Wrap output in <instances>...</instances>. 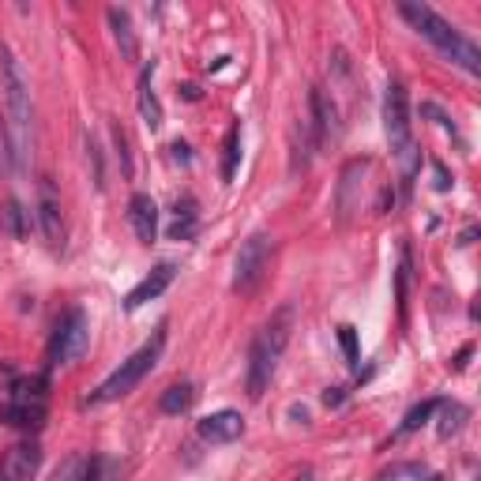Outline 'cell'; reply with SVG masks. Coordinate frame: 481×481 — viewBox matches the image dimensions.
Listing matches in <instances>:
<instances>
[{"label":"cell","mask_w":481,"mask_h":481,"mask_svg":"<svg viewBox=\"0 0 481 481\" xmlns=\"http://www.w3.org/2000/svg\"><path fill=\"white\" fill-rule=\"evenodd\" d=\"M15 169L12 162V143H8V128H4V120H0V177H8Z\"/></svg>","instance_id":"27"},{"label":"cell","mask_w":481,"mask_h":481,"mask_svg":"<svg viewBox=\"0 0 481 481\" xmlns=\"http://www.w3.org/2000/svg\"><path fill=\"white\" fill-rule=\"evenodd\" d=\"M87 159H91V169H94V188H106V181H102V151L91 135H87Z\"/></svg>","instance_id":"28"},{"label":"cell","mask_w":481,"mask_h":481,"mask_svg":"<svg viewBox=\"0 0 481 481\" xmlns=\"http://www.w3.org/2000/svg\"><path fill=\"white\" fill-rule=\"evenodd\" d=\"M169 151H174V162H184V166H188V147H184V143H174Z\"/></svg>","instance_id":"29"},{"label":"cell","mask_w":481,"mask_h":481,"mask_svg":"<svg viewBox=\"0 0 481 481\" xmlns=\"http://www.w3.org/2000/svg\"><path fill=\"white\" fill-rule=\"evenodd\" d=\"M151 76H154V61L143 68V76H140V113L147 120V128L159 132L162 128V102L154 98V91H151Z\"/></svg>","instance_id":"16"},{"label":"cell","mask_w":481,"mask_h":481,"mask_svg":"<svg viewBox=\"0 0 481 481\" xmlns=\"http://www.w3.org/2000/svg\"><path fill=\"white\" fill-rule=\"evenodd\" d=\"M196 230H200L196 203H192V196H184V200H177V218H174V226H169V240H192Z\"/></svg>","instance_id":"18"},{"label":"cell","mask_w":481,"mask_h":481,"mask_svg":"<svg viewBox=\"0 0 481 481\" xmlns=\"http://www.w3.org/2000/svg\"><path fill=\"white\" fill-rule=\"evenodd\" d=\"M384 132L387 143L395 151V159L403 166V181H410L418 174V151H414V132H410V98L403 83H387L384 94Z\"/></svg>","instance_id":"5"},{"label":"cell","mask_w":481,"mask_h":481,"mask_svg":"<svg viewBox=\"0 0 481 481\" xmlns=\"http://www.w3.org/2000/svg\"><path fill=\"white\" fill-rule=\"evenodd\" d=\"M196 433L208 444H233V440H240V433H245V418H240L237 410H218V414L200 418Z\"/></svg>","instance_id":"10"},{"label":"cell","mask_w":481,"mask_h":481,"mask_svg":"<svg viewBox=\"0 0 481 481\" xmlns=\"http://www.w3.org/2000/svg\"><path fill=\"white\" fill-rule=\"evenodd\" d=\"M128 222H132V233L140 237V245H154V237H159V203L147 192H135L128 200Z\"/></svg>","instance_id":"12"},{"label":"cell","mask_w":481,"mask_h":481,"mask_svg":"<svg viewBox=\"0 0 481 481\" xmlns=\"http://www.w3.org/2000/svg\"><path fill=\"white\" fill-rule=\"evenodd\" d=\"M369 159H350L346 166H342V181H338V196H335V208H338V218L350 222V215L361 211V203L354 200V188L361 184V177L369 174Z\"/></svg>","instance_id":"13"},{"label":"cell","mask_w":481,"mask_h":481,"mask_svg":"<svg viewBox=\"0 0 481 481\" xmlns=\"http://www.w3.org/2000/svg\"><path fill=\"white\" fill-rule=\"evenodd\" d=\"M38 222H42L45 245L53 252H61L64 249V215H61V196H57L53 177L38 181Z\"/></svg>","instance_id":"8"},{"label":"cell","mask_w":481,"mask_h":481,"mask_svg":"<svg viewBox=\"0 0 481 481\" xmlns=\"http://www.w3.org/2000/svg\"><path fill=\"white\" fill-rule=\"evenodd\" d=\"M338 342H342V354H346L350 365H357V331L350 328V323H342L338 328Z\"/></svg>","instance_id":"26"},{"label":"cell","mask_w":481,"mask_h":481,"mask_svg":"<svg viewBox=\"0 0 481 481\" xmlns=\"http://www.w3.org/2000/svg\"><path fill=\"white\" fill-rule=\"evenodd\" d=\"M271 252H274V240L267 233H252L240 245L237 264H233V294H256L260 289L271 267Z\"/></svg>","instance_id":"6"},{"label":"cell","mask_w":481,"mask_h":481,"mask_svg":"<svg viewBox=\"0 0 481 481\" xmlns=\"http://www.w3.org/2000/svg\"><path fill=\"white\" fill-rule=\"evenodd\" d=\"M289 328H294V308H279L260 335L252 338V350H249V372H245V387H249V399H264V391L274 380V369H279V357L289 342Z\"/></svg>","instance_id":"3"},{"label":"cell","mask_w":481,"mask_h":481,"mask_svg":"<svg viewBox=\"0 0 481 481\" xmlns=\"http://www.w3.org/2000/svg\"><path fill=\"white\" fill-rule=\"evenodd\" d=\"M162 346H166V335L159 331L147 346H140L128 361H120V369L110 376L102 387H94V395H87L83 399V406H98V403H113V399H125V395H132L135 387H140L147 380V372L159 365V357H162Z\"/></svg>","instance_id":"4"},{"label":"cell","mask_w":481,"mask_h":481,"mask_svg":"<svg viewBox=\"0 0 481 481\" xmlns=\"http://www.w3.org/2000/svg\"><path fill=\"white\" fill-rule=\"evenodd\" d=\"M226 154H222V181H233L237 177V162H240V125H233L226 132V147H222Z\"/></svg>","instance_id":"21"},{"label":"cell","mask_w":481,"mask_h":481,"mask_svg":"<svg viewBox=\"0 0 481 481\" xmlns=\"http://www.w3.org/2000/svg\"><path fill=\"white\" fill-rule=\"evenodd\" d=\"M323 403H328V406H338V403H342V395H338V387H331L328 395H323Z\"/></svg>","instance_id":"30"},{"label":"cell","mask_w":481,"mask_h":481,"mask_svg":"<svg viewBox=\"0 0 481 481\" xmlns=\"http://www.w3.org/2000/svg\"><path fill=\"white\" fill-rule=\"evenodd\" d=\"M174 274H177V267H174V264H159V267H151L147 279H143V282L135 286L132 294L125 298V308H128V313H135L140 305H147V301H154L159 294H166L169 282H174Z\"/></svg>","instance_id":"14"},{"label":"cell","mask_w":481,"mask_h":481,"mask_svg":"<svg viewBox=\"0 0 481 481\" xmlns=\"http://www.w3.org/2000/svg\"><path fill=\"white\" fill-rule=\"evenodd\" d=\"M0 226H4L8 237L23 240L27 237V211L20 200H4V211H0Z\"/></svg>","instance_id":"20"},{"label":"cell","mask_w":481,"mask_h":481,"mask_svg":"<svg viewBox=\"0 0 481 481\" xmlns=\"http://www.w3.org/2000/svg\"><path fill=\"white\" fill-rule=\"evenodd\" d=\"M0 83H4V106H8V143H12V162L15 169L30 166V132H34V106H30V87L20 61L8 45H0Z\"/></svg>","instance_id":"1"},{"label":"cell","mask_w":481,"mask_h":481,"mask_svg":"<svg viewBox=\"0 0 481 481\" xmlns=\"http://www.w3.org/2000/svg\"><path fill=\"white\" fill-rule=\"evenodd\" d=\"M113 143H117V154H120V169H125V177H132V154H128V135L120 125H113Z\"/></svg>","instance_id":"25"},{"label":"cell","mask_w":481,"mask_h":481,"mask_svg":"<svg viewBox=\"0 0 481 481\" xmlns=\"http://www.w3.org/2000/svg\"><path fill=\"white\" fill-rule=\"evenodd\" d=\"M308 110H313V140H316V147H328L335 135H338L335 102L323 94L320 87H313V94H308Z\"/></svg>","instance_id":"11"},{"label":"cell","mask_w":481,"mask_h":481,"mask_svg":"<svg viewBox=\"0 0 481 481\" xmlns=\"http://www.w3.org/2000/svg\"><path fill=\"white\" fill-rule=\"evenodd\" d=\"M399 15L421 34V38L433 42L452 64H459L462 72L481 76V49L470 38H462L459 27H452L444 15H436L428 4H399Z\"/></svg>","instance_id":"2"},{"label":"cell","mask_w":481,"mask_h":481,"mask_svg":"<svg viewBox=\"0 0 481 481\" xmlns=\"http://www.w3.org/2000/svg\"><path fill=\"white\" fill-rule=\"evenodd\" d=\"M436 410H440V403H436V399H428V403L414 406V410H410V414H406V421L399 425V436H403V433H414V428H421L428 418L436 414Z\"/></svg>","instance_id":"22"},{"label":"cell","mask_w":481,"mask_h":481,"mask_svg":"<svg viewBox=\"0 0 481 481\" xmlns=\"http://www.w3.org/2000/svg\"><path fill=\"white\" fill-rule=\"evenodd\" d=\"M192 399H196L192 384H174V387H166V391H162L159 410H162V414H169V418H177V414H184V410L192 406Z\"/></svg>","instance_id":"19"},{"label":"cell","mask_w":481,"mask_h":481,"mask_svg":"<svg viewBox=\"0 0 481 481\" xmlns=\"http://www.w3.org/2000/svg\"><path fill=\"white\" fill-rule=\"evenodd\" d=\"M440 406H444V403H440ZM462 418H467V410H462V406H452V403H448V406H444V421H440V436H444V440H448V436L455 433V428H459V421H462Z\"/></svg>","instance_id":"24"},{"label":"cell","mask_w":481,"mask_h":481,"mask_svg":"<svg viewBox=\"0 0 481 481\" xmlns=\"http://www.w3.org/2000/svg\"><path fill=\"white\" fill-rule=\"evenodd\" d=\"M83 462H87V459L68 455V459L61 462V470L53 474V481H83Z\"/></svg>","instance_id":"23"},{"label":"cell","mask_w":481,"mask_h":481,"mask_svg":"<svg viewBox=\"0 0 481 481\" xmlns=\"http://www.w3.org/2000/svg\"><path fill=\"white\" fill-rule=\"evenodd\" d=\"M0 418H4L8 425H15V428H42L45 406L42 403H8L4 410H0Z\"/></svg>","instance_id":"17"},{"label":"cell","mask_w":481,"mask_h":481,"mask_svg":"<svg viewBox=\"0 0 481 481\" xmlns=\"http://www.w3.org/2000/svg\"><path fill=\"white\" fill-rule=\"evenodd\" d=\"M42 467V448L34 440H20L0 455V481H34Z\"/></svg>","instance_id":"9"},{"label":"cell","mask_w":481,"mask_h":481,"mask_svg":"<svg viewBox=\"0 0 481 481\" xmlns=\"http://www.w3.org/2000/svg\"><path fill=\"white\" fill-rule=\"evenodd\" d=\"M91 342V328H87V316H83V308H68V313L57 320L53 328V338H49V365H68V361L83 357Z\"/></svg>","instance_id":"7"},{"label":"cell","mask_w":481,"mask_h":481,"mask_svg":"<svg viewBox=\"0 0 481 481\" xmlns=\"http://www.w3.org/2000/svg\"><path fill=\"white\" fill-rule=\"evenodd\" d=\"M110 27H113V38L120 45V57L125 61H135L140 57V42H135V30H132V20H128V12L125 8H110Z\"/></svg>","instance_id":"15"}]
</instances>
